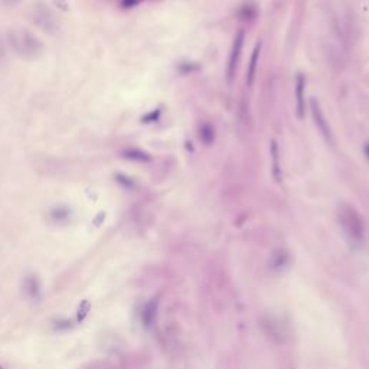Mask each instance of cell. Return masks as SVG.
Masks as SVG:
<instances>
[{"label": "cell", "mask_w": 369, "mask_h": 369, "mask_svg": "<svg viewBox=\"0 0 369 369\" xmlns=\"http://www.w3.org/2000/svg\"><path fill=\"white\" fill-rule=\"evenodd\" d=\"M258 55H260V46H257V48H255V51H254V55H253V59H251V65H250V71H248V81H250V84H251L254 80V74H255V68H257Z\"/></svg>", "instance_id": "obj_9"}, {"label": "cell", "mask_w": 369, "mask_h": 369, "mask_svg": "<svg viewBox=\"0 0 369 369\" xmlns=\"http://www.w3.org/2000/svg\"><path fill=\"white\" fill-rule=\"evenodd\" d=\"M8 44L17 57L25 59L38 58L44 51V44L33 33L23 29L9 30Z\"/></svg>", "instance_id": "obj_1"}, {"label": "cell", "mask_w": 369, "mask_h": 369, "mask_svg": "<svg viewBox=\"0 0 369 369\" xmlns=\"http://www.w3.org/2000/svg\"><path fill=\"white\" fill-rule=\"evenodd\" d=\"M90 307H91V306H90V302H87V300L82 302V304L80 306V311H78V320H80V322L81 320H84V318L87 316L88 311H90Z\"/></svg>", "instance_id": "obj_10"}, {"label": "cell", "mask_w": 369, "mask_h": 369, "mask_svg": "<svg viewBox=\"0 0 369 369\" xmlns=\"http://www.w3.org/2000/svg\"><path fill=\"white\" fill-rule=\"evenodd\" d=\"M242 44H244V32H239L238 37L235 38L234 46H232L231 58H230V65H228V77H230V80H231L232 77H234V71H235V66H237V62H238Z\"/></svg>", "instance_id": "obj_4"}, {"label": "cell", "mask_w": 369, "mask_h": 369, "mask_svg": "<svg viewBox=\"0 0 369 369\" xmlns=\"http://www.w3.org/2000/svg\"><path fill=\"white\" fill-rule=\"evenodd\" d=\"M32 22L37 25L38 28L44 32L52 33L57 29V19L55 15L52 13L49 8H46L42 3H38L37 6L32 10Z\"/></svg>", "instance_id": "obj_3"}, {"label": "cell", "mask_w": 369, "mask_h": 369, "mask_svg": "<svg viewBox=\"0 0 369 369\" xmlns=\"http://www.w3.org/2000/svg\"><path fill=\"white\" fill-rule=\"evenodd\" d=\"M0 369H2V368H0Z\"/></svg>", "instance_id": "obj_12"}, {"label": "cell", "mask_w": 369, "mask_h": 369, "mask_svg": "<svg viewBox=\"0 0 369 369\" xmlns=\"http://www.w3.org/2000/svg\"><path fill=\"white\" fill-rule=\"evenodd\" d=\"M339 222L350 241L361 242L363 239V235H365L363 222L355 208L349 205H343L339 210Z\"/></svg>", "instance_id": "obj_2"}, {"label": "cell", "mask_w": 369, "mask_h": 369, "mask_svg": "<svg viewBox=\"0 0 369 369\" xmlns=\"http://www.w3.org/2000/svg\"><path fill=\"white\" fill-rule=\"evenodd\" d=\"M69 217H71V210L68 209L66 206H55L51 210V219L54 222L62 224V222H66Z\"/></svg>", "instance_id": "obj_6"}, {"label": "cell", "mask_w": 369, "mask_h": 369, "mask_svg": "<svg viewBox=\"0 0 369 369\" xmlns=\"http://www.w3.org/2000/svg\"><path fill=\"white\" fill-rule=\"evenodd\" d=\"M303 90H304V80L302 75H298L297 78V111H298V117L302 118L304 116V102H303Z\"/></svg>", "instance_id": "obj_7"}, {"label": "cell", "mask_w": 369, "mask_h": 369, "mask_svg": "<svg viewBox=\"0 0 369 369\" xmlns=\"http://www.w3.org/2000/svg\"><path fill=\"white\" fill-rule=\"evenodd\" d=\"M22 0H2V3L3 5H6V6H16L17 3H21Z\"/></svg>", "instance_id": "obj_11"}, {"label": "cell", "mask_w": 369, "mask_h": 369, "mask_svg": "<svg viewBox=\"0 0 369 369\" xmlns=\"http://www.w3.org/2000/svg\"><path fill=\"white\" fill-rule=\"evenodd\" d=\"M25 287V293L30 297V298H38L39 297V282L37 277L33 275H28L23 283Z\"/></svg>", "instance_id": "obj_5"}, {"label": "cell", "mask_w": 369, "mask_h": 369, "mask_svg": "<svg viewBox=\"0 0 369 369\" xmlns=\"http://www.w3.org/2000/svg\"><path fill=\"white\" fill-rule=\"evenodd\" d=\"M124 157H127V159H131V160H136V162H145V160H149V156L145 154L143 152H138V150H127V152H124Z\"/></svg>", "instance_id": "obj_8"}]
</instances>
